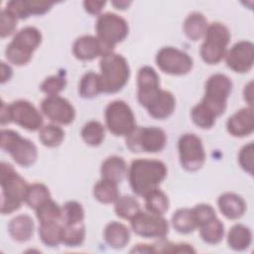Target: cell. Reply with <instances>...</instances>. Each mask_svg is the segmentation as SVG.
I'll use <instances>...</instances> for the list:
<instances>
[{
	"label": "cell",
	"instance_id": "obj_45",
	"mask_svg": "<svg viewBox=\"0 0 254 254\" xmlns=\"http://www.w3.org/2000/svg\"><path fill=\"white\" fill-rule=\"evenodd\" d=\"M254 145L252 142L243 146L238 154V162L240 167L247 172L249 175L253 174V164H254Z\"/></svg>",
	"mask_w": 254,
	"mask_h": 254
},
{
	"label": "cell",
	"instance_id": "obj_3",
	"mask_svg": "<svg viewBox=\"0 0 254 254\" xmlns=\"http://www.w3.org/2000/svg\"><path fill=\"white\" fill-rule=\"evenodd\" d=\"M99 67L103 93H116L127 84L130 77V67L122 55L112 52L102 56Z\"/></svg>",
	"mask_w": 254,
	"mask_h": 254
},
{
	"label": "cell",
	"instance_id": "obj_30",
	"mask_svg": "<svg viewBox=\"0 0 254 254\" xmlns=\"http://www.w3.org/2000/svg\"><path fill=\"white\" fill-rule=\"evenodd\" d=\"M172 225L174 229L181 234H189L194 231L196 223L191 208H180L172 216Z\"/></svg>",
	"mask_w": 254,
	"mask_h": 254
},
{
	"label": "cell",
	"instance_id": "obj_22",
	"mask_svg": "<svg viewBox=\"0 0 254 254\" xmlns=\"http://www.w3.org/2000/svg\"><path fill=\"white\" fill-rule=\"evenodd\" d=\"M105 242L113 249H122L130 241V231L128 227L118 221L109 222L103 231Z\"/></svg>",
	"mask_w": 254,
	"mask_h": 254
},
{
	"label": "cell",
	"instance_id": "obj_32",
	"mask_svg": "<svg viewBox=\"0 0 254 254\" xmlns=\"http://www.w3.org/2000/svg\"><path fill=\"white\" fill-rule=\"evenodd\" d=\"M100 92H102V89L99 74L93 71L84 73L78 85L79 95L82 98H93Z\"/></svg>",
	"mask_w": 254,
	"mask_h": 254
},
{
	"label": "cell",
	"instance_id": "obj_43",
	"mask_svg": "<svg viewBox=\"0 0 254 254\" xmlns=\"http://www.w3.org/2000/svg\"><path fill=\"white\" fill-rule=\"evenodd\" d=\"M191 211L197 228L205 222L217 217L214 208L207 203H199L191 208Z\"/></svg>",
	"mask_w": 254,
	"mask_h": 254
},
{
	"label": "cell",
	"instance_id": "obj_4",
	"mask_svg": "<svg viewBox=\"0 0 254 254\" xmlns=\"http://www.w3.org/2000/svg\"><path fill=\"white\" fill-rule=\"evenodd\" d=\"M42 43V33L33 26H27L18 31L5 50V57L10 64L17 66L27 64L33 53Z\"/></svg>",
	"mask_w": 254,
	"mask_h": 254
},
{
	"label": "cell",
	"instance_id": "obj_27",
	"mask_svg": "<svg viewBox=\"0 0 254 254\" xmlns=\"http://www.w3.org/2000/svg\"><path fill=\"white\" fill-rule=\"evenodd\" d=\"M64 222L50 221L40 223L39 236L41 241L49 247H57L63 243Z\"/></svg>",
	"mask_w": 254,
	"mask_h": 254
},
{
	"label": "cell",
	"instance_id": "obj_5",
	"mask_svg": "<svg viewBox=\"0 0 254 254\" xmlns=\"http://www.w3.org/2000/svg\"><path fill=\"white\" fill-rule=\"evenodd\" d=\"M230 37V32L224 24L219 22L209 24L199 50L202 61L207 64L221 62L226 55Z\"/></svg>",
	"mask_w": 254,
	"mask_h": 254
},
{
	"label": "cell",
	"instance_id": "obj_26",
	"mask_svg": "<svg viewBox=\"0 0 254 254\" xmlns=\"http://www.w3.org/2000/svg\"><path fill=\"white\" fill-rule=\"evenodd\" d=\"M252 242V232L249 227L243 224L233 225L227 234V244L234 251H244L249 248Z\"/></svg>",
	"mask_w": 254,
	"mask_h": 254
},
{
	"label": "cell",
	"instance_id": "obj_21",
	"mask_svg": "<svg viewBox=\"0 0 254 254\" xmlns=\"http://www.w3.org/2000/svg\"><path fill=\"white\" fill-rule=\"evenodd\" d=\"M7 229L13 240L17 242H26L32 238L35 224L30 215L20 214L10 220Z\"/></svg>",
	"mask_w": 254,
	"mask_h": 254
},
{
	"label": "cell",
	"instance_id": "obj_23",
	"mask_svg": "<svg viewBox=\"0 0 254 254\" xmlns=\"http://www.w3.org/2000/svg\"><path fill=\"white\" fill-rule=\"evenodd\" d=\"M101 179L121 183L128 175V168L125 160L119 156H110L106 158L100 167Z\"/></svg>",
	"mask_w": 254,
	"mask_h": 254
},
{
	"label": "cell",
	"instance_id": "obj_25",
	"mask_svg": "<svg viewBox=\"0 0 254 254\" xmlns=\"http://www.w3.org/2000/svg\"><path fill=\"white\" fill-rule=\"evenodd\" d=\"M207 20L200 12H192L187 16L184 22V32L190 41H198L206 32Z\"/></svg>",
	"mask_w": 254,
	"mask_h": 254
},
{
	"label": "cell",
	"instance_id": "obj_31",
	"mask_svg": "<svg viewBox=\"0 0 254 254\" xmlns=\"http://www.w3.org/2000/svg\"><path fill=\"white\" fill-rule=\"evenodd\" d=\"M144 198L146 209L149 212L163 215L169 209V197L159 188L150 191L147 195L144 196Z\"/></svg>",
	"mask_w": 254,
	"mask_h": 254
},
{
	"label": "cell",
	"instance_id": "obj_39",
	"mask_svg": "<svg viewBox=\"0 0 254 254\" xmlns=\"http://www.w3.org/2000/svg\"><path fill=\"white\" fill-rule=\"evenodd\" d=\"M192 122L201 129H209L215 124L216 117L200 102L194 105L190 111Z\"/></svg>",
	"mask_w": 254,
	"mask_h": 254
},
{
	"label": "cell",
	"instance_id": "obj_48",
	"mask_svg": "<svg viewBox=\"0 0 254 254\" xmlns=\"http://www.w3.org/2000/svg\"><path fill=\"white\" fill-rule=\"evenodd\" d=\"M12 76H13L12 67L8 64L2 62L1 63V83H5L6 81L10 80Z\"/></svg>",
	"mask_w": 254,
	"mask_h": 254
},
{
	"label": "cell",
	"instance_id": "obj_17",
	"mask_svg": "<svg viewBox=\"0 0 254 254\" xmlns=\"http://www.w3.org/2000/svg\"><path fill=\"white\" fill-rule=\"evenodd\" d=\"M225 62L227 66L235 72H248L254 63V45L250 41H239L226 52Z\"/></svg>",
	"mask_w": 254,
	"mask_h": 254
},
{
	"label": "cell",
	"instance_id": "obj_50",
	"mask_svg": "<svg viewBox=\"0 0 254 254\" xmlns=\"http://www.w3.org/2000/svg\"><path fill=\"white\" fill-rule=\"evenodd\" d=\"M244 99L249 104L250 107H252V101H253V81H249L245 87H244Z\"/></svg>",
	"mask_w": 254,
	"mask_h": 254
},
{
	"label": "cell",
	"instance_id": "obj_42",
	"mask_svg": "<svg viewBox=\"0 0 254 254\" xmlns=\"http://www.w3.org/2000/svg\"><path fill=\"white\" fill-rule=\"evenodd\" d=\"M156 253H194L195 250L191 245L187 243H172L165 238L159 239L158 243L154 244Z\"/></svg>",
	"mask_w": 254,
	"mask_h": 254
},
{
	"label": "cell",
	"instance_id": "obj_46",
	"mask_svg": "<svg viewBox=\"0 0 254 254\" xmlns=\"http://www.w3.org/2000/svg\"><path fill=\"white\" fill-rule=\"evenodd\" d=\"M55 2L39 1V0H25V11L28 17L31 15H43L47 13Z\"/></svg>",
	"mask_w": 254,
	"mask_h": 254
},
{
	"label": "cell",
	"instance_id": "obj_14",
	"mask_svg": "<svg viewBox=\"0 0 254 254\" xmlns=\"http://www.w3.org/2000/svg\"><path fill=\"white\" fill-rule=\"evenodd\" d=\"M10 122L28 131H37L43 127V116L30 101L18 99L8 105Z\"/></svg>",
	"mask_w": 254,
	"mask_h": 254
},
{
	"label": "cell",
	"instance_id": "obj_34",
	"mask_svg": "<svg viewBox=\"0 0 254 254\" xmlns=\"http://www.w3.org/2000/svg\"><path fill=\"white\" fill-rule=\"evenodd\" d=\"M50 199H52L50 190L44 184L36 183L29 185L25 198V202L29 207L36 210Z\"/></svg>",
	"mask_w": 254,
	"mask_h": 254
},
{
	"label": "cell",
	"instance_id": "obj_16",
	"mask_svg": "<svg viewBox=\"0 0 254 254\" xmlns=\"http://www.w3.org/2000/svg\"><path fill=\"white\" fill-rule=\"evenodd\" d=\"M43 114L55 123L68 125L75 118V109L73 105L64 97L60 95L47 96L41 103Z\"/></svg>",
	"mask_w": 254,
	"mask_h": 254
},
{
	"label": "cell",
	"instance_id": "obj_15",
	"mask_svg": "<svg viewBox=\"0 0 254 254\" xmlns=\"http://www.w3.org/2000/svg\"><path fill=\"white\" fill-rule=\"evenodd\" d=\"M162 91L157 71L149 65L142 66L137 73V99L146 109L158 98Z\"/></svg>",
	"mask_w": 254,
	"mask_h": 254
},
{
	"label": "cell",
	"instance_id": "obj_33",
	"mask_svg": "<svg viewBox=\"0 0 254 254\" xmlns=\"http://www.w3.org/2000/svg\"><path fill=\"white\" fill-rule=\"evenodd\" d=\"M80 134L81 138L87 145L91 147H97L104 140L105 128L99 121L90 120L84 124Z\"/></svg>",
	"mask_w": 254,
	"mask_h": 254
},
{
	"label": "cell",
	"instance_id": "obj_29",
	"mask_svg": "<svg viewBox=\"0 0 254 254\" xmlns=\"http://www.w3.org/2000/svg\"><path fill=\"white\" fill-rule=\"evenodd\" d=\"M198 229L202 241L209 245L220 243L224 237V225L217 217L200 225Z\"/></svg>",
	"mask_w": 254,
	"mask_h": 254
},
{
	"label": "cell",
	"instance_id": "obj_28",
	"mask_svg": "<svg viewBox=\"0 0 254 254\" xmlns=\"http://www.w3.org/2000/svg\"><path fill=\"white\" fill-rule=\"evenodd\" d=\"M93 196L97 201L104 204L115 202L119 197L118 184L110 180L101 179L93 187Z\"/></svg>",
	"mask_w": 254,
	"mask_h": 254
},
{
	"label": "cell",
	"instance_id": "obj_1",
	"mask_svg": "<svg viewBox=\"0 0 254 254\" xmlns=\"http://www.w3.org/2000/svg\"><path fill=\"white\" fill-rule=\"evenodd\" d=\"M168 174L165 163L154 159H136L128 169V180L135 194L144 197L158 189Z\"/></svg>",
	"mask_w": 254,
	"mask_h": 254
},
{
	"label": "cell",
	"instance_id": "obj_37",
	"mask_svg": "<svg viewBox=\"0 0 254 254\" xmlns=\"http://www.w3.org/2000/svg\"><path fill=\"white\" fill-rule=\"evenodd\" d=\"M85 239V225L83 222L64 224L63 244L68 247H77Z\"/></svg>",
	"mask_w": 254,
	"mask_h": 254
},
{
	"label": "cell",
	"instance_id": "obj_47",
	"mask_svg": "<svg viewBox=\"0 0 254 254\" xmlns=\"http://www.w3.org/2000/svg\"><path fill=\"white\" fill-rule=\"evenodd\" d=\"M105 1H91L86 0L83 2L84 10L90 15H97L100 13L102 8L105 6Z\"/></svg>",
	"mask_w": 254,
	"mask_h": 254
},
{
	"label": "cell",
	"instance_id": "obj_38",
	"mask_svg": "<svg viewBox=\"0 0 254 254\" xmlns=\"http://www.w3.org/2000/svg\"><path fill=\"white\" fill-rule=\"evenodd\" d=\"M36 215L39 223L50 221H63L62 207L53 199L48 200L36 209Z\"/></svg>",
	"mask_w": 254,
	"mask_h": 254
},
{
	"label": "cell",
	"instance_id": "obj_6",
	"mask_svg": "<svg viewBox=\"0 0 254 254\" xmlns=\"http://www.w3.org/2000/svg\"><path fill=\"white\" fill-rule=\"evenodd\" d=\"M0 145L2 150L8 153L12 159L22 167L28 168L34 165L38 159V149L36 145L32 141L23 138L14 130H1Z\"/></svg>",
	"mask_w": 254,
	"mask_h": 254
},
{
	"label": "cell",
	"instance_id": "obj_49",
	"mask_svg": "<svg viewBox=\"0 0 254 254\" xmlns=\"http://www.w3.org/2000/svg\"><path fill=\"white\" fill-rule=\"evenodd\" d=\"M131 252L138 253H156L154 244H138L132 248Z\"/></svg>",
	"mask_w": 254,
	"mask_h": 254
},
{
	"label": "cell",
	"instance_id": "obj_8",
	"mask_svg": "<svg viewBox=\"0 0 254 254\" xmlns=\"http://www.w3.org/2000/svg\"><path fill=\"white\" fill-rule=\"evenodd\" d=\"M96 37L109 51L113 52L115 46L121 43L129 33L127 21L121 16L106 12L98 16L95 24Z\"/></svg>",
	"mask_w": 254,
	"mask_h": 254
},
{
	"label": "cell",
	"instance_id": "obj_9",
	"mask_svg": "<svg viewBox=\"0 0 254 254\" xmlns=\"http://www.w3.org/2000/svg\"><path fill=\"white\" fill-rule=\"evenodd\" d=\"M127 148L133 153H158L167 144V135L159 127H136L125 137Z\"/></svg>",
	"mask_w": 254,
	"mask_h": 254
},
{
	"label": "cell",
	"instance_id": "obj_19",
	"mask_svg": "<svg viewBox=\"0 0 254 254\" xmlns=\"http://www.w3.org/2000/svg\"><path fill=\"white\" fill-rule=\"evenodd\" d=\"M227 132L233 137H246L254 130V115L252 107H244L233 113L226 121Z\"/></svg>",
	"mask_w": 254,
	"mask_h": 254
},
{
	"label": "cell",
	"instance_id": "obj_35",
	"mask_svg": "<svg viewBox=\"0 0 254 254\" xmlns=\"http://www.w3.org/2000/svg\"><path fill=\"white\" fill-rule=\"evenodd\" d=\"M64 139V130L56 124L44 125L39 130V140L46 147L56 148L63 143Z\"/></svg>",
	"mask_w": 254,
	"mask_h": 254
},
{
	"label": "cell",
	"instance_id": "obj_11",
	"mask_svg": "<svg viewBox=\"0 0 254 254\" xmlns=\"http://www.w3.org/2000/svg\"><path fill=\"white\" fill-rule=\"evenodd\" d=\"M180 163L188 172L198 171L205 162V152L199 137L192 133L182 135L178 142Z\"/></svg>",
	"mask_w": 254,
	"mask_h": 254
},
{
	"label": "cell",
	"instance_id": "obj_10",
	"mask_svg": "<svg viewBox=\"0 0 254 254\" xmlns=\"http://www.w3.org/2000/svg\"><path fill=\"white\" fill-rule=\"evenodd\" d=\"M105 123L114 136H127L137 126L131 107L123 100H114L105 108Z\"/></svg>",
	"mask_w": 254,
	"mask_h": 254
},
{
	"label": "cell",
	"instance_id": "obj_44",
	"mask_svg": "<svg viewBox=\"0 0 254 254\" xmlns=\"http://www.w3.org/2000/svg\"><path fill=\"white\" fill-rule=\"evenodd\" d=\"M17 21L18 19L6 8L2 9L0 25V35L2 39L11 36L15 32L17 28Z\"/></svg>",
	"mask_w": 254,
	"mask_h": 254
},
{
	"label": "cell",
	"instance_id": "obj_36",
	"mask_svg": "<svg viewBox=\"0 0 254 254\" xmlns=\"http://www.w3.org/2000/svg\"><path fill=\"white\" fill-rule=\"evenodd\" d=\"M140 210V203L134 196H119L118 199L115 201L114 211L116 215L120 218L131 220Z\"/></svg>",
	"mask_w": 254,
	"mask_h": 254
},
{
	"label": "cell",
	"instance_id": "obj_13",
	"mask_svg": "<svg viewBox=\"0 0 254 254\" xmlns=\"http://www.w3.org/2000/svg\"><path fill=\"white\" fill-rule=\"evenodd\" d=\"M130 221L132 230L144 238L163 239L169 233V223L163 215L140 210Z\"/></svg>",
	"mask_w": 254,
	"mask_h": 254
},
{
	"label": "cell",
	"instance_id": "obj_12",
	"mask_svg": "<svg viewBox=\"0 0 254 254\" xmlns=\"http://www.w3.org/2000/svg\"><path fill=\"white\" fill-rule=\"evenodd\" d=\"M156 64L165 73L185 75L193 66L192 58L186 52L174 47H164L156 55Z\"/></svg>",
	"mask_w": 254,
	"mask_h": 254
},
{
	"label": "cell",
	"instance_id": "obj_52",
	"mask_svg": "<svg viewBox=\"0 0 254 254\" xmlns=\"http://www.w3.org/2000/svg\"><path fill=\"white\" fill-rule=\"evenodd\" d=\"M112 5L118 9V10H124L129 7V5L132 3L131 1H126V0H115L111 2Z\"/></svg>",
	"mask_w": 254,
	"mask_h": 254
},
{
	"label": "cell",
	"instance_id": "obj_7",
	"mask_svg": "<svg viewBox=\"0 0 254 254\" xmlns=\"http://www.w3.org/2000/svg\"><path fill=\"white\" fill-rule=\"evenodd\" d=\"M231 89L232 82L227 75L223 73L212 74L205 82L204 95L200 103L217 118L226 109Z\"/></svg>",
	"mask_w": 254,
	"mask_h": 254
},
{
	"label": "cell",
	"instance_id": "obj_20",
	"mask_svg": "<svg viewBox=\"0 0 254 254\" xmlns=\"http://www.w3.org/2000/svg\"><path fill=\"white\" fill-rule=\"evenodd\" d=\"M217 204L220 212L227 219H238L246 211V202L242 196L234 192H224L218 199Z\"/></svg>",
	"mask_w": 254,
	"mask_h": 254
},
{
	"label": "cell",
	"instance_id": "obj_51",
	"mask_svg": "<svg viewBox=\"0 0 254 254\" xmlns=\"http://www.w3.org/2000/svg\"><path fill=\"white\" fill-rule=\"evenodd\" d=\"M1 124L5 125L7 123H10V115H9V109H8V105L2 101L1 104Z\"/></svg>",
	"mask_w": 254,
	"mask_h": 254
},
{
	"label": "cell",
	"instance_id": "obj_40",
	"mask_svg": "<svg viewBox=\"0 0 254 254\" xmlns=\"http://www.w3.org/2000/svg\"><path fill=\"white\" fill-rule=\"evenodd\" d=\"M63 222L64 224H72L83 222L84 210L82 205L75 200L66 201L63 207Z\"/></svg>",
	"mask_w": 254,
	"mask_h": 254
},
{
	"label": "cell",
	"instance_id": "obj_2",
	"mask_svg": "<svg viewBox=\"0 0 254 254\" xmlns=\"http://www.w3.org/2000/svg\"><path fill=\"white\" fill-rule=\"evenodd\" d=\"M1 213L10 214L18 210L25 202L28 183L8 163H1Z\"/></svg>",
	"mask_w": 254,
	"mask_h": 254
},
{
	"label": "cell",
	"instance_id": "obj_18",
	"mask_svg": "<svg viewBox=\"0 0 254 254\" xmlns=\"http://www.w3.org/2000/svg\"><path fill=\"white\" fill-rule=\"evenodd\" d=\"M109 53L112 52H109L96 36H81L72 45V54L80 61H91Z\"/></svg>",
	"mask_w": 254,
	"mask_h": 254
},
{
	"label": "cell",
	"instance_id": "obj_24",
	"mask_svg": "<svg viewBox=\"0 0 254 254\" xmlns=\"http://www.w3.org/2000/svg\"><path fill=\"white\" fill-rule=\"evenodd\" d=\"M176 108V99L172 92L162 89L158 98L147 108L149 115L155 119L163 120L171 116Z\"/></svg>",
	"mask_w": 254,
	"mask_h": 254
},
{
	"label": "cell",
	"instance_id": "obj_41",
	"mask_svg": "<svg viewBox=\"0 0 254 254\" xmlns=\"http://www.w3.org/2000/svg\"><path fill=\"white\" fill-rule=\"evenodd\" d=\"M66 85L65 76L63 73L48 76L40 85V89L47 94V96L59 95Z\"/></svg>",
	"mask_w": 254,
	"mask_h": 254
}]
</instances>
